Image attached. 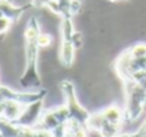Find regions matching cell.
Returning <instances> with one entry per match:
<instances>
[{
	"mask_svg": "<svg viewBox=\"0 0 146 137\" xmlns=\"http://www.w3.org/2000/svg\"><path fill=\"white\" fill-rule=\"evenodd\" d=\"M51 43H52V37L50 34H46V33H40L38 34V45L41 48L51 45Z\"/></svg>",
	"mask_w": 146,
	"mask_h": 137,
	"instance_id": "8fae6325",
	"label": "cell"
},
{
	"mask_svg": "<svg viewBox=\"0 0 146 137\" xmlns=\"http://www.w3.org/2000/svg\"><path fill=\"white\" fill-rule=\"evenodd\" d=\"M125 122V112L118 105H111L99 112L91 113L87 129L91 134H98L104 137L121 136L122 123Z\"/></svg>",
	"mask_w": 146,
	"mask_h": 137,
	"instance_id": "7a4b0ae2",
	"label": "cell"
},
{
	"mask_svg": "<svg viewBox=\"0 0 146 137\" xmlns=\"http://www.w3.org/2000/svg\"><path fill=\"white\" fill-rule=\"evenodd\" d=\"M33 7H47L61 18H72L81 9L78 0H31Z\"/></svg>",
	"mask_w": 146,
	"mask_h": 137,
	"instance_id": "52a82bcc",
	"label": "cell"
},
{
	"mask_svg": "<svg viewBox=\"0 0 146 137\" xmlns=\"http://www.w3.org/2000/svg\"><path fill=\"white\" fill-rule=\"evenodd\" d=\"M0 86H1V85H0Z\"/></svg>",
	"mask_w": 146,
	"mask_h": 137,
	"instance_id": "5bb4252c",
	"label": "cell"
},
{
	"mask_svg": "<svg viewBox=\"0 0 146 137\" xmlns=\"http://www.w3.org/2000/svg\"><path fill=\"white\" fill-rule=\"evenodd\" d=\"M60 88H61V91L64 93V97H65V106L68 109L70 120H75V122H80V123L87 126V122H88L91 113L80 103L74 84L71 81L65 79L60 84Z\"/></svg>",
	"mask_w": 146,
	"mask_h": 137,
	"instance_id": "5b68a950",
	"label": "cell"
},
{
	"mask_svg": "<svg viewBox=\"0 0 146 137\" xmlns=\"http://www.w3.org/2000/svg\"><path fill=\"white\" fill-rule=\"evenodd\" d=\"M68 119H70V115H68V109L65 105L60 106V107H54L50 110H44L41 120L38 123V127L47 130L54 137H57L60 129L65 124V122Z\"/></svg>",
	"mask_w": 146,
	"mask_h": 137,
	"instance_id": "ba28073f",
	"label": "cell"
},
{
	"mask_svg": "<svg viewBox=\"0 0 146 137\" xmlns=\"http://www.w3.org/2000/svg\"><path fill=\"white\" fill-rule=\"evenodd\" d=\"M122 84L125 88V120L135 122L146 107V88L132 79L122 81Z\"/></svg>",
	"mask_w": 146,
	"mask_h": 137,
	"instance_id": "277c9868",
	"label": "cell"
},
{
	"mask_svg": "<svg viewBox=\"0 0 146 137\" xmlns=\"http://www.w3.org/2000/svg\"><path fill=\"white\" fill-rule=\"evenodd\" d=\"M31 7V3L24 6H16L11 3V0H0V17H6L10 18L13 23H17L21 18L23 13Z\"/></svg>",
	"mask_w": 146,
	"mask_h": 137,
	"instance_id": "30bf717a",
	"label": "cell"
},
{
	"mask_svg": "<svg viewBox=\"0 0 146 137\" xmlns=\"http://www.w3.org/2000/svg\"><path fill=\"white\" fill-rule=\"evenodd\" d=\"M121 136H133V137H143L146 136V119L143 120V123L141 124V127L135 132V133H121Z\"/></svg>",
	"mask_w": 146,
	"mask_h": 137,
	"instance_id": "7c38bea8",
	"label": "cell"
},
{
	"mask_svg": "<svg viewBox=\"0 0 146 137\" xmlns=\"http://www.w3.org/2000/svg\"><path fill=\"white\" fill-rule=\"evenodd\" d=\"M81 47H82V34L75 30L72 18H61L60 61L65 68H70L72 65L75 52Z\"/></svg>",
	"mask_w": 146,
	"mask_h": 137,
	"instance_id": "3957f363",
	"label": "cell"
},
{
	"mask_svg": "<svg viewBox=\"0 0 146 137\" xmlns=\"http://www.w3.org/2000/svg\"><path fill=\"white\" fill-rule=\"evenodd\" d=\"M109 1H121V0H109Z\"/></svg>",
	"mask_w": 146,
	"mask_h": 137,
	"instance_id": "4fadbf2b",
	"label": "cell"
},
{
	"mask_svg": "<svg viewBox=\"0 0 146 137\" xmlns=\"http://www.w3.org/2000/svg\"><path fill=\"white\" fill-rule=\"evenodd\" d=\"M40 23L36 17H31L27 21L24 30V40H26V68L24 74L20 76V86L26 91H38L43 88L41 76L38 74L37 62H38V51L41 47L38 45V34Z\"/></svg>",
	"mask_w": 146,
	"mask_h": 137,
	"instance_id": "6da1fadb",
	"label": "cell"
},
{
	"mask_svg": "<svg viewBox=\"0 0 146 137\" xmlns=\"http://www.w3.org/2000/svg\"><path fill=\"white\" fill-rule=\"evenodd\" d=\"M143 69H146V57H133L131 55L128 48L122 51L115 61V72L121 81Z\"/></svg>",
	"mask_w": 146,
	"mask_h": 137,
	"instance_id": "8992f818",
	"label": "cell"
},
{
	"mask_svg": "<svg viewBox=\"0 0 146 137\" xmlns=\"http://www.w3.org/2000/svg\"><path fill=\"white\" fill-rule=\"evenodd\" d=\"M43 102L44 99H38L34 102H30L26 105L23 113L20 115V117L13 122V126H19V127H34L38 126L41 116L44 113V107H43Z\"/></svg>",
	"mask_w": 146,
	"mask_h": 137,
	"instance_id": "9c48e42d",
	"label": "cell"
}]
</instances>
